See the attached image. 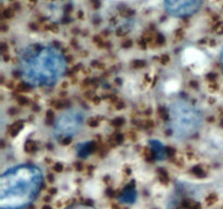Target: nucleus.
<instances>
[{"label": "nucleus", "instance_id": "obj_1", "mask_svg": "<svg viewBox=\"0 0 223 209\" xmlns=\"http://www.w3.org/2000/svg\"><path fill=\"white\" fill-rule=\"evenodd\" d=\"M65 71L64 55L55 46L35 44L20 52V76L31 87L55 86L64 76Z\"/></svg>", "mask_w": 223, "mask_h": 209}, {"label": "nucleus", "instance_id": "obj_2", "mask_svg": "<svg viewBox=\"0 0 223 209\" xmlns=\"http://www.w3.org/2000/svg\"><path fill=\"white\" fill-rule=\"evenodd\" d=\"M43 185V172L36 166L20 164L1 175L0 209H25Z\"/></svg>", "mask_w": 223, "mask_h": 209}, {"label": "nucleus", "instance_id": "obj_3", "mask_svg": "<svg viewBox=\"0 0 223 209\" xmlns=\"http://www.w3.org/2000/svg\"><path fill=\"white\" fill-rule=\"evenodd\" d=\"M169 127L173 137L185 140L200 130L204 116L200 109L184 98H176L169 106Z\"/></svg>", "mask_w": 223, "mask_h": 209}, {"label": "nucleus", "instance_id": "obj_4", "mask_svg": "<svg viewBox=\"0 0 223 209\" xmlns=\"http://www.w3.org/2000/svg\"><path fill=\"white\" fill-rule=\"evenodd\" d=\"M86 114L81 108H68L56 116L52 126V134L57 140L72 138L81 132Z\"/></svg>", "mask_w": 223, "mask_h": 209}, {"label": "nucleus", "instance_id": "obj_5", "mask_svg": "<svg viewBox=\"0 0 223 209\" xmlns=\"http://www.w3.org/2000/svg\"><path fill=\"white\" fill-rule=\"evenodd\" d=\"M202 0H164V9L170 15L186 17L200 9Z\"/></svg>", "mask_w": 223, "mask_h": 209}, {"label": "nucleus", "instance_id": "obj_6", "mask_svg": "<svg viewBox=\"0 0 223 209\" xmlns=\"http://www.w3.org/2000/svg\"><path fill=\"white\" fill-rule=\"evenodd\" d=\"M149 145L151 147V150L154 155V158L157 160H164L167 158V150L165 147L160 140H150Z\"/></svg>", "mask_w": 223, "mask_h": 209}, {"label": "nucleus", "instance_id": "obj_7", "mask_svg": "<svg viewBox=\"0 0 223 209\" xmlns=\"http://www.w3.org/2000/svg\"><path fill=\"white\" fill-rule=\"evenodd\" d=\"M136 197H137V194H136V191L134 188V186H127L124 191H123L122 195L120 196V202L123 204H133L134 202L136 201Z\"/></svg>", "mask_w": 223, "mask_h": 209}, {"label": "nucleus", "instance_id": "obj_8", "mask_svg": "<svg viewBox=\"0 0 223 209\" xmlns=\"http://www.w3.org/2000/svg\"><path fill=\"white\" fill-rule=\"evenodd\" d=\"M93 151V143L85 142L77 145V155L81 158H86L92 154Z\"/></svg>", "mask_w": 223, "mask_h": 209}, {"label": "nucleus", "instance_id": "obj_9", "mask_svg": "<svg viewBox=\"0 0 223 209\" xmlns=\"http://www.w3.org/2000/svg\"><path fill=\"white\" fill-rule=\"evenodd\" d=\"M219 59H220V64H221V69H222V72H223V46H222L221 50H220Z\"/></svg>", "mask_w": 223, "mask_h": 209}, {"label": "nucleus", "instance_id": "obj_10", "mask_svg": "<svg viewBox=\"0 0 223 209\" xmlns=\"http://www.w3.org/2000/svg\"><path fill=\"white\" fill-rule=\"evenodd\" d=\"M68 209H93L92 207H89V206H74V207H71V208H68Z\"/></svg>", "mask_w": 223, "mask_h": 209}, {"label": "nucleus", "instance_id": "obj_11", "mask_svg": "<svg viewBox=\"0 0 223 209\" xmlns=\"http://www.w3.org/2000/svg\"><path fill=\"white\" fill-rule=\"evenodd\" d=\"M169 209H178V205H176V203H171V204H170Z\"/></svg>", "mask_w": 223, "mask_h": 209}, {"label": "nucleus", "instance_id": "obj_12", "mask_svg": "<svg viewBox=\"0 0 223 209\" xmlns=\"http://www.w3.org/2000/svg\"><path fill=\"white\" fill-rule=\"evenodd\" d=\"M44 209H49V208H44Z\"/></svg>", "mask_w": 223, "mask_h": 209}]
</instances>
